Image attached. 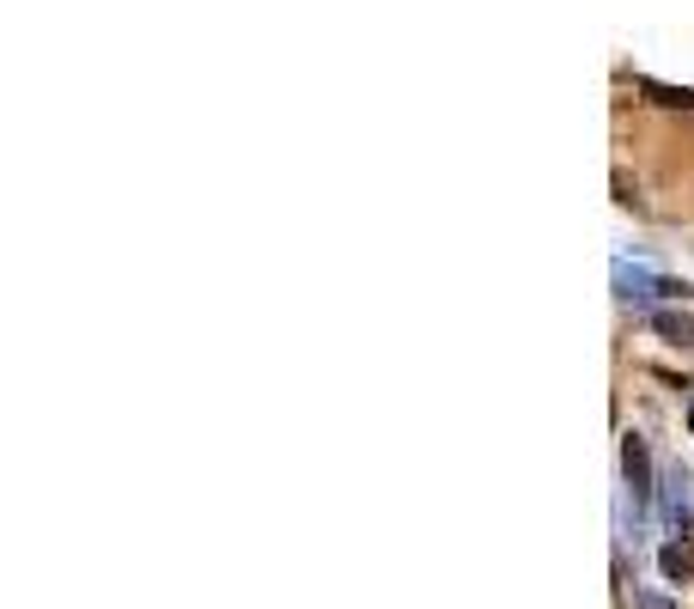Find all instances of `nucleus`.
Returning a JSON list of instances; mask_svg holds the SVG:
<instances>
[{
	"label": "nucleus",
	"instance_id": "0eeeda50",
	"mask_svg": "<svg viewBox=\"0 0 694 609\" xmlns=\"http://www.w3.org/2000/svg\"><path fill=\"white\" fill-rule=\"evenodd\" d=\"M689 433H694V409H689Z\"/></svg>",
	"mask_w": 694,
	"mask_h": 609
},
{
	"label": "nucleus",
	"instance_id": "20e7f679",
	"mask_svg": "<svg viewBox=\"0 0 694 609\" xmlns=\"http://www.w3.org/2000/svg\"><path fill=\"white\" fill-rule=\"evenodd\" d=\"M658 567H664V579H676V585H689V573H694V567H689V555H682L676 543H670L664 555H658Z\"/></svg>",
	"mask_w": 694,
	"mask_h": 609
},
{
	"label": "nucleus",
	"instance_id": "f257e3e1",
	"mask_svg": "<svg viewBox=\"0 0 694 609\" xmlns=\"http://www.w3.org/2000/svg\"><path fill=\"white\" fill-rule=\"evenodd\" d=\"M621 476H628V488H634V500H652V457H646V439H621Z\"/></svg>",
	"mask_w": 694,
	"mask_h": 609
},
{
	"label": "nucleus",
	"instance_id": "7ed1b4c3",
	"mask_svg": "<svg viewBox=\"0 0 694 609\" xmlns=\"http://www.w3.org/2000/svg\"><path fill=\"white\" fill-rule=\"evenodd\" d=\"M652 330L664 335V342H682V347H694V318H682V311H658V318H652Z\"/></svg>",
	"mask_w": 694,
	"mask_h": 609
},
{
	"label": "nucleus",
	"instance_id": "39448f33",
	"mask_svg": "<svg viewBox=\"0 0 694 609\" xmlns=\"http://www.w3.org/2000/svg\"><path fill=\"white\" fill-rule=\"evenodd\" d=\"M646 92H652L658 104H670V110H676V104H682V110H694V92H676V86H646Z\"/></svg>",
	"mask_w": 694,
	"mask_h": 609
},
{
	"label": "nucleus",
	"instance_id": "f03ea898",
	"mask_svg": "<svg viewBox=\"0 0 694 609\" xmlns=\"http://www.w3.org/2000/svg\"><path fill=\"white\" fill-rule=\"evenodd\" d=\"M664 518L670 530H689V476H664Z\"/></svg>",
	"mask_w": 694,
	"mask_h": 609
},
{
	"label": "nucleus",
	"instance_id": "423d86ee",
	"mask_svg": "<svg viewBox=\"0 0 694 609\" xmlns=\"http://www.w3.org/2000/svg\"><path fill=\"white\" fill-rule=\"evenodd\" d=\"M634 604H640V609H676V604H670V597H658V591H640V597H634Z\"/></svg>",
	"mask_w": 694,
	"mask_h": 609
}]
</instances>
